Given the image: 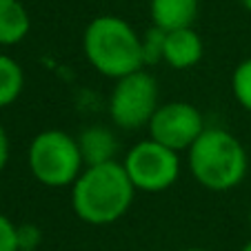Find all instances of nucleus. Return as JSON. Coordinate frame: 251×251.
<instances>
[{"label":"nucleus","instance_id":"nucleus-1","mask_svg":"<svg viewBox=\"0 0 251 251\" xmlns=\"http://www.w3.org/2000/svg\"><path fill=\"white\" fill-rule=\"evenodd\" d=\"M133 198L136 187L120 160L85 167L71 187V209L91 227L118 223L131 209Z\"/></svg>","mask_w":251,"mask_h":251},{"label":"nucleus","instance_id":"nucleus-2","mask_svg":"<svg viewBox=\"0 0 251 251\" xmlns=\"http://www.w3.org/2000/svg\"><path fill=\"white\" fill-rule=\"evenodd\" d=\"M82 53L100 76L114 82L145 69L142 33L114 14H102L89 20L82 31Z\"/></svg>","mask_w":251,"mask_h":251},{"label":"nucleus","instance_id":"nucleus-3","mask_svg":"<svg viewBox=\"0 0 251 251\" xmlns=\"http://www.w3.org/2000/svg\"><path fill=\"white\" fill-rule=\"evenodd\" d=\"M194 180L209 191H231L247 178L249 153L240 138L223 127H207L187 151Z\"/></svg>","mask_w":251,"mask_h":251},{"label":"nucleus","instance_id":"nucleus-4","mask_svg":"<svg viewBox=\"0 0 251 251\" xmlns=\"http://www.w3.org/2000/svg\"><path fill=\"white\" fill-rule=\"evenodd\" d=\"M27 167L33 180L43 187L71 189L85 171L78 138L62 129H45L36 133L27 147Z\"/></svg>","mask_w":251,"mask_h":251},{"label":"nucleus","instance_id":"nucleus-5","mask_svg":"<svg viewBox=\"0 0 251 251\" xmlns=\"http://www.w3.org/2000/svg\"><path fill=\"white\" fill-rule=\"evenodd\" d=\"M160 107V87L153 74L140 69L114 82L109 94V118L118 129L138 131L147 127Z\"/></svg>","mask_w":251,"mask_h":251},{"label":"nucleus","instance_id":"nucleus-6","mask_svg":"<svg viewBox=\"0 0 251 251\" xmlns=\"http://www.w3.org/2000/svg\"><path fill=\"white\" fill-rule=\"evenodd\" d=\"M120 162L136 191H145V194H160L174 187L182 169L180 153L162 147L160 142L151 138L131 145Z\"/></svg>","mask_w":251,"mask_h":251},{"label":"nucleus","instance_id":"nucleus-7","mask_svg":"<svg viewBox=\"0 0 251 251\" xmlns=\"http://www.w3.org/2000/svg\"><path fill=\"white\" fill-rule=\"evenodd\" d=\"M204 129H207L204 116L194 102L169 100V102H160L153 118L149 120L147 138L160 142L162 147L171 151L182 153L189 151L191 145L202 136Z\"/></svg>","mask_w":251,"mask_h":251},{"label":"nucleus","instance_id":"nucleus-8","mask_svg":"<svg viewBox=\"0 0 251 251\" xmlns=\"http://www.w3.org/2000/svg\"><path fill=\"white\" fill-rule=\"evenodd\" d=\"M204 56V43L194 27L169 31L165 36V56L162 62L176 71H187L196 67Z\"/></svg>","mask_w":251,"mask_h":251},{"label":"nucleus","instance_id":"nucleus-9","mask_svg":"<svg viewBox=\"0 0 251 251\" xmlns=\"http://www.w3.org/2000/svg\"><path fill=\"white\" fill-rule=\"evenodd\" d=\"M151 27L165 33L194 27L198 18V0H149Z\"/></svg>","mask_w":251,"mask_h":251},{"label":"nucleus","instance_id":"nucleus-10","mask_svg":"<svg viewBox=\"0 0 251 251\" xmlns=\"http://www.w3.org/2000/svg\"><path fill=\"white\" fill-rule=\"evenodd\" d=\"M78 145H80L85 167L118 160L116 158L118 156V138L109 127L91 125V127L82 129L80 136H78Z\"/></svg>","mask_w":251,"mask_h":251},{"label":"nucleus","instance_id":"nucleus-11","mask_svg":"<svg viewBox=\"0 0 251 251\" xmlns=\"http://www.w3.org/2000/svg\"><path fill=\"white\" fill-rule=\"evenodd\" d=\"M31 31L29 11L20 0H0V47L20 45Z\"/></svg>","mask_w":251,"mask_h":251},{"label":"nucleus","instance_id":"nucleus-12","mask_svg":"<svg viewBox=\"0 0 251 251\" xmlns=\"http://www.w3.org/2000/svg\"><path fill=\"white\" fill-rule=\"evenodd\" d=\"M25 89V71L16 58L0 53V109L14 104Z\"/></svg>","mask_w":251,"mask_h":251},{"label":"nucleus","instance_id":"nucleus-13","mask_svg":"<svg viewBox=\"0 0 251 251\" xmlns=\"http://www.w3.org/2000/svg\"><path fill=\"white\" fill-rule=\"evenodd\" d=\"M231 94L247 114H251V56L238 62L231 74Z\"/></svg>","mask_w":251,"mask_h":251},{"label":"nucleus","instance_id":"nucleus-14","mask_svg":"<svg viewBox=\"0 0 251 251\" xmlns=\"http://www.w3.org/2000/svg\"><path fill=\"white\" fill-rule=\"evenodd\" d=\"M165 36L167 33L158 27H149L142 33V58H145V69L153 65H160L165 56Z\"/></svg>","mask_w":251,"mask_h":251},{"label":"nucleus","instance_id":"nucleus-15","mask_svg":"<svg viewBox=\"0 0 251 251\" xmlns=\"http://www.w3.org/2000/svg\"><path fill=\"white\" fill-rule=\"evenodd\" d=\"M43 245V231L38 225L23 223L18 225V249L20 251H40Z\"/></svg>","mask_w":251,"mask_h":251},{"label":"nucleus","instance_id":"nucleus-16","mask_svg":"<svg viewBox=\"0 0 251 251\" xmlns=\"http://www.w3.org/2000/svg\"><path fill=\"white\" fill-rule=\"evenodd\" d=\"M0 251H20L18 249V225L0 213Z\"/></svg>","mask_w":251,"mask_h":251},{"label":"nucleus","instance_id":"nucleus-17","mask_svg":"<svg viewBox=\"0 0 251 251\" xmlns=\"http://www.w3.org/2000/svg\"><path fill=\"white\" fill-rule=\"evenodd\" d=\"M9 156H11V142H9V136H7V129L0 125V174L5 171Z\"/></svg>","mask_w":251,"mask_h":251},{"label":"nucleus","instance_id":"nucleus-18","mask_svg":"<svg viewBox=\"0 0 251 251\" xmlns=\"http://www.w3.org/2000/svg\"><path fill=\"white\" fill-rule=\"evenodd\" d=\"M182 251H211V249H207V247H187Z\"/></svg>","mask_w":251,"mask_h":251},{"label":"nucleus","instance_id":"nucleus-19","mask_svg":"<svg viewBox=\"0 0 251 251\" xmlns=\"http://www.w3.org/2000/svg\"><path fill=\"white\" fill-rule=\"evenodd\" d=\"M240 5L245 7V9H247V11H249V14H251V0H240Z\"/></svg>","mask_w":251,"mask_h":251},{"label":"nucleus","instance_id":"nucleus-20","mask_svg":"<svg viewBox=\"0 0 251 251\" xmlns=\"http://www.w3.org/2000/svg\"><path fill=\"white\" fill-rule=\"evenodd\" d=\"M240 251H251V240H249V242H245V245L240 247Z\"/></svg>","mask_w":251,"mask_h":251},{"label":"nucleus","instance_id":"nucleus-21","mask_svg":"<svg viewBox=\"0 0 251 251\" xmlns=\"http://www.w3.org/2000/svg\"><path fill=\"white\" fill-rule=\"evenodd\" d=\"M247 223H249V229H251V207H249V213H247Z\"/></svg>","mask_w":251,"mask_h":251}]
</instances>
